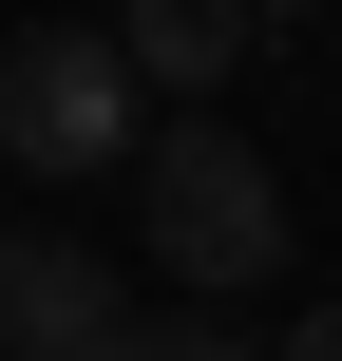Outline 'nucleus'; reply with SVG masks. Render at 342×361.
I'll list each match as a JSON object with an SVG mask.
<instances>
[{
	"label": "nucleus",
	"mask_w": 342,
	"mask_h": 361,
	"mask_svg": "<svg viewBox=\"0 0 342 361\" xmlns=\"http://www.w3.org/2000/svg\"><path fill=\"white\" fill-rule=\"evenodd\" d=\"M133 190H152V286H190L209 324L286 286V171H267L228 114H171V133L133 152Z\"/></svg>",
	"instance_id": "obj_1"
},
{
	"label": "nucleus",
	"mask_w": 342,
	"mask_h": 361,
	"mask_svg": "<svg viewBox=\"0 0 342 361\" xmlns=\"http://www.w3.org/2000/svg\"><path fill=\"white\" fill-rule=\"evenodd\" d=\"M171 114L133 95V57H114V19H38V38H0V152L19 171H133Z\"/></svg>",
	"instance_id": "obj_2"
},
{
	"label": "nucleus",
	"mask_w": 342,
	"mask_h": 361,
	"mask_svg": "<svg viewBox=\"0 0 342 361\" xmlns=\"http://www.w3.org/2000/svg\"><path fill=\"white\" fill-rule=\"evenodd\" d=\"M133 267L114 247H76V228H19L0 247V361H133Z\"/></svg>",
	"instance_id": "obj_3"
},
{
	"label": "nucleus",
	"mask_w": 342,
	"mask_h": 361,
	"mask_svg": "<svg viewBox=\"0 0 342 361\" xmlns=\"http://www.w3.org/2000/svg\"><path fill=\"white\" fill-rule=\"evenodd\" d=\"M114 57H133V95H228V76L267 57V19H248V0H133Z\"/></svg>",
	"instance_id": "obj_4"
},
{
	"label": "nucleus",
	"mask_w": 342,
	"mask_h": 361,
	"mask_svg": "<svg viewBox=\"0 0 342 361\" xmlns=\"http://www.w3.org/2000/svg\"><path fill=\"white\" fill-rule=\"evenodd\" d=\"M133 361H286V343H248V324H209V305H152Z\"/></svg>",
	"instance_id": "obj_5"
},
{
	"label": "nucleus",
	"mask_w": 342,
	"mask_h": 361,
	"mask_svg": "<svg viewBox=\"0 0 342 361\" xmlns=\"http://www.w3.org/2000/svg\"><path fill=\"white\" fill-rule=\"evenodd\" d=\"M286 361H342V305H305V324H286Z\"/></svg>",
	"instance_id": "obj_6"
}]
</instances>
